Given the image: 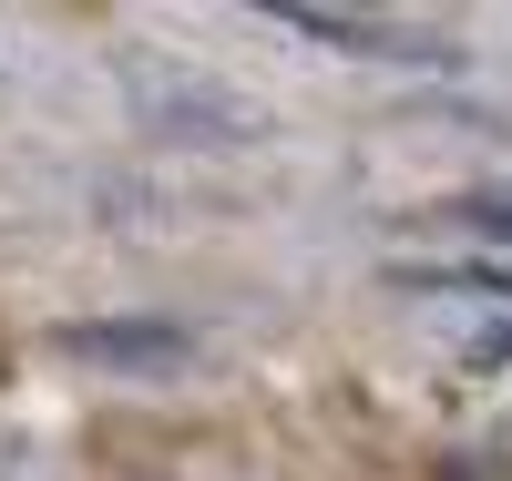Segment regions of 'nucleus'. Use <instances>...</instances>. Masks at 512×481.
I'll list each match as a JSON object with an SVG mask.
<instances>
[{
    "mask_svg": "<svg viewBox=\"0 0 512 481\" xmlns=\"http://www.w3.org/2000/svg\"><path fill=\"white\" fill-rule=\"evenodd\" d=\"M297 41H338V52H359V62H451L441 41H420V31H390V21H369V11H318V0H287L277 11Z\"/></svg>",
    "mask_w": 512,
    "mask_h": 481,
    "instance_id": "nucleus-1",
    "label": "nucleus"
},
{
    "mask_svg": "<svg viewBox=\"0 0 512 481\" xmlns=\"http://www.w3.org/2000/svg\"><path fill=\"white\" fill-rule=\"evenodd\" d=\"M420 287H472V297H512V256H472V267H410Z\"/></svg>",
    "mask_w": 512,
    "mask_h": 481,
    "instance_id": "nucleus-3",
    "label": "nucleus"
},
{
    "mask_svg": "<svg viewBox=\"0 0 512 481\" xmlns=\"http://www.w3.org/2000/svg\"><path fill=\"white\" fill-rule=\"evenodd\" d=\"M62 348H72V359H103V369H175L195 338L175 318H72Z\"/></svg>",
    "mask_w": 512,
    "mask_h": 481,
    "instance_id": "nucleus-2",
    "label": "nucleus"
},
{
    "mask_svg": "<svg viewBox=\"0 0 512 481\" xmlns=\"http://www.w3.org/2000/svg\"><path fill=\"white\" fill-rule=\"evenodd\" d=\"M472 369H512V318H502V328H482V338H472Z\"/></svg>",
    "mask_w": 512,
    "mask_h": 481,
    "instance_id": "nucleus-5",
    "label": "nucleus"
},
{
    "mask_svg": "<svg viewBox=\"0 0 512 481\" xmlns=\"http://www.w3.org/2000/svg\"><path fill=\"white\" fill-rule=\"evenodd\" d=\"M451 215H461L472 236H502V246H512V195H461Z\"/></svg>",
    "mask_w": 512,
    "mask_h": 481,
    "instance_id": "nucleus-4",
    "label": "nucleus"
},
{
    "mask_svg": "<svg viewBox=\"0 0 512 481\" xmlns=\"http://www.w3.org/2000/svg\"><path fill=\"white\" fill-rule=\"evenodd\" d=\"M451 481H502V471H482V461H451Z\"/></svg>",
    "mask_w": 512,
    "mask_h": 481,
    "instance_id": "nucleus-6",
    "label": "nucleus"
}]
</instances>
